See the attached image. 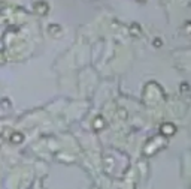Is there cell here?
Instances as JSON below:
<instances>
[{
    "mask_svg": "<svg viewBox=\"0 0 191 189\" xmlns=\"http://www.w3.org/2000/svg\"><path fill=\"white\" fill-rule=\"evenodd\" d=\"M34 9H36V12L37 14H40V15H45L46 12H48V5L45 3V2H37L36 5H34Z\"/></svg>",
    "mask_w": 191,
    "mask_h": 189,
    "instance_id": "1",
    "label": "cell"
},
{
    "mask_svg": "<svg viewBox=\"0 0 191 189\" xmlns=\"http://www.w3.org/2000/svg\"><path fill=\"white\" fill-rule=\"evenodd\" d=\"M161 132H163L164 135H170V134L175 132V126H172L170 123H166V125L161 128Z\"/></svg>",
    "mask_w": 191,
    "mask_h": 189,
    "instance_id": "2",
    "label": "cell"
},
{
    "mask_svg": "<svg viewBox=\"0 0 191 189\" xmlns=\"http://www.w3.org/2000/svg\"><path fill=\"white\" fill-rule=\"evenodd\" d=\"M12 141H14V143H21V141L24 140V137H22V134H12V138H11Z\"/></svg>",
    "mask_w": 191,
    "mask_h": 189,
    "instance_id": "3",
    "label": "cell"
},
{
    "mask_svg": "<svg viewBox=\"0 0 191 189\" xmlns=\"http://www.w3.org/2000/svg\"><path fill=\"white\" fill-rule=\"evenodd\" d=\"M154 41H155V42H154V45H155V47H160V45H161L160 39H154Z\"/></svg>",
    "mask_w": 191,
    "mask_h": 189,
    "instance_id": "4",
    "label": "cell"
}]
</instances>
